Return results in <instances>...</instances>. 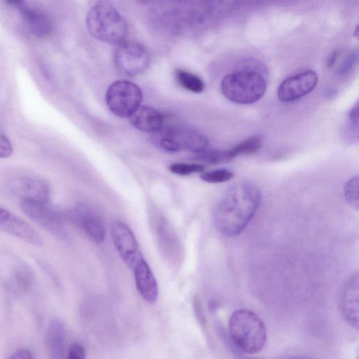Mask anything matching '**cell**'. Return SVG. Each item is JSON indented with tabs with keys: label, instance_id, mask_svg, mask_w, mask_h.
<instances>
[{
	"label": "cell",
	"instance_id": "cell-1",
	"mask_svg": "<svg viewBox=\"0 0 359 359\" xmlns=\"http://www.w3.org/2000/svg\"><path fill=\"white\" fill-rule=\"evenodd\" d=\"M261 201L259 187L249 181H239L229 187L217 204L213 222L223 235L241 233L256 213Z\"/></svg>",
	"mask_w": 359,
	"mask_h": 359
},
{
	"label": "cell",
	"instance_id": "cell-2",
	"mask_svg": "<svg viewBox=\"0 0 359 359\" xmlns=\"http://www.w3.org/2000/svg\"><path fill=\"white\" fill-rule=\"evenodd\" d=\"M86 26L95 39L114 45L126 41L128 32L124 17L106 1H98L91 7L86 17Z\"/></svg>",
	"mask_w": 359,
	"mask_h": 359
},
{
	"label": "cell",
	"instance_id": "cell-3",
	"mask_svg": "<svg viewBox=\"0 0 359 359\" xmlns=\"http://www.w3.org/2000/svg\"><path fill=\"white\" fill-rule=\"evenodd\" d=\"M229 329L233 344L247 353L261 351L266 341V329L262 320L252 311H234L229 320Z\"/></svg>",
	"mask_w": 359,
	"mask_h": 359
},
{
	"label": "cell",
	"instance_id": "cell-4",
	"mask_svg": "<svg viewBox=\"0 0 359 359\" xmlns=\"http://www.w3.org/2000/svg\"><path fill=\"white\" fill-rule=\"evenodd\" d=\"M266 90V81L259 72L243 69L226 75L221 82V91L229 101L241 104L260 100Z\"/></svg>",
	"mask_w": 359,
	"mask_h": 359
},
{
	"label": "cell",
	"instance_id": "cell-5",
	"mask_svg": "<svg viewBox=\"0 0 359 359\" xmlns=\"http://www.w3.org/2000/svg\"><path fill=\"white\" fill-rule=\"evenodd\" d=\"M142 97V90L137 84L127 80H118L108 88L105 100L114 115L129 118L140 107Z\"/></svg>",
	"mask_w": 359,
	"mask_h": 359
},
{
	"label": "cell",
	"instance_id": "cell-6",
	"mask_svg": "<svg viewBox=\"0 0 359 359\" xmlns=\"http://www.w3.org/2000/svg\"><path fill=\"white\" fill-rule=\"evenodd\" d=\"M116 69L123 75L135 77L143 74L149 65V55L146 48L135 41H124L114 53Z\"/></svg>",
	"mask_w": 359,
	"mask_h": 359
},
{
	"label": "cell",
	"instance_id": "cell-7",
	"mask_svg": "<svg viewBox=\"0 0 359 359\" xmlns=\"http://www.w3.org/2000/svg\"><path fill=\"white\" fill-rule=\"evenodd\" d=\"M67 218L80 229L92 241L102 243L106 236L104 221L91 206L79 203L68 210Z\"/></svg>",
	"mask_w": 359,
	"mask_h": 359
},
{
	"label": "cell",
	"instance_id": "cell-8",
	"mask_svg": "<svg viewBox=\"0 0 359 359\" xmlns=\"http://www.w3.org/2000/svg\"><path fill=\"white\" fill-rule=\"evenodd\" d=\"M20 206L23 212L38 225L57 237L66 236L64 217L47 203L21 201Z\"/></svg>",
	"mask_w": 359,
	"mask_h": 359
},
{
	"label": "cell",
	"instance_id": "cell-9",
	"mask_svg": "<svg viewBox=\"0 0 359 359\" xmlns=\"http://www.w3.org/2000/svg\"><path fill=\"white\" fill-rule=\"evenodd\" d=\"M111 234L118 255L129 268L143 258L137 241L130 228L121 220H114L111 224Z\"/></svg>",
	"mask_w": 359,
	"mask_h": 359
},
{
	"label": "cell",
	"instance_id": "cell-10",
	"mask_svg": "<svg viewBox=\"0 0 359 359\" xmlns=\"http://www.w3.org/2000/svg\"><path fill=\"white\" fill-rule=\"evenodd\" d=\"M8 189L22 201L48 203L50 198L48 184L39 177L22 175L12 178Z\"/></svg>",
	"mask_w": 359,
	"mask_h": 359
},
{
	"label": "cell",
	"instance_id": "cell-11",
	"mask_svg": "<svg viewBox=\"0 0 359 359\" xmlns=\"http://www.w3.org/2000/svg\"><path fill=\"white\" fill-rule=\"evenodd\" d=\"M318 82V76L306 70L283 80L278 88V99L283 102H292L311 92Z\"/></svg>",
	"mask_w": 359,
	"mask_h": 359
},
{
	"label": "cell",
	"instance_id": "cell-12",
	"mask_svg": "<svg viewBox=\"0 0 359 359\" xmlns=\"http://www.w3.org/2000/svg\"><path fill=\"white\" fill-rule=\"evenodd\" d=\"M0 231L34 245L42 243L41 236L27 222L1 205Z\"/></svg>",
	"mask_w": 359,
	"mask_h": 359
},
{
	"label": "cell",
	"instance_id": "cell-13",
	"mask_svg": "<svg viewBox=\"0 0 359 359\" xmlns=\"http://www.w3.org/2000/svg\"><path fill=\"white\" fill-rule=\"evenodd\" d=\"M339 309L351 327L358 328V276H352L344 285L339 299Z\"/></svg>",
	"mask_w": 359,
	"mask_h": 359
},
{
	"label": "cell",
	"instance_id": "cell-14",
	"mask_svg": "<svg viewBox=\"0 0 359 359\" xmlns=\"http://www.w3.org/2000/svg\"><path fill=\"white\" fill-rule=\"evenodd\" d=\"M135 283L138 292L148 303H155L158 297L156 278L146 260L141 259L133 267Z\"/></svg>",
	"mask_w": 359,
	"mask_h": 359
},
{
	"label": "cell",
	"instance_id": "cell-15",
	"mask_svg": "<svg viewBox=\"0 0 359 359\" xmlns=\"http://www.w3.org/2000/svg\"><path fill=\"white\" fill-rule=\"evenodd\" d=\"M8 3L20 11L28 29L33 34L39 37H44L52 32L53 22L43 11L29 7L22 1H8Z\"/></svg>",
	"mask_w": 359,
	"mask_h": 359
},
{
	"label": "cell",
	"instance_id": "cell-16",
	"mask_svg": "<svg viewBox=\"0 0 359 359\" xmlns=\"http://www.w3.org/2000/svg\"><path fill=\"white\" fill-rule=\"evenodd\" d=\"M137 129L156 133L165 125L164 115L158 110L149 106H141L128 118Z\"/></svg>",
	"mask_w": 359,
	"mask_h": 359
},
{
	"label": "cell",
	"instance_id": "cell-17",
	"mask_svg": "<svg viewBox=\"0 0 359 359\" xmlns=\"http://www.w3.org/2000/svg\"><path fill=\"white\" fill-rule=\"evenodd\" d=\"M174 133L181 151L186 150L196 154L207 149L209 144L208 137L196 129L175 126Z\"/></svg>",
	"mask_w": 359,
	"mask_h": 359
},
{
	"label": "cell",
	"instance_id": "cell-18",
	"mask_svg": "<svg viewBox=\"0 0 359 359\" xmlns=\"http://www.w3.org/2000/svg\"><path fill=\"white\" fill-rule=\"evenodd\" d=\"M47 344L52 359H66V332L62 322L54 320L49 325Z\"/></svg>",
	"mask_w": 359,
	"mask_h": 359
},
{
	"label": "cell",
	"instance_id": "cell-19",
	"mask_svg": "<svg viewBox=\"0 0 359 359\" xmlns=\"http://www.w3.org/2000/svg\"><path fill=\"white\" fill-rule=\"evenodd\" d=\"M263 145V138L260 135L248 137L228 149L231 159L243 154H252L258 151Z\"/></svg>",
	"mask_w": 359,
	"mask_h": 359
},
{
	"label": "cell",
	"instance_id": "cell-20",
	"mask_svg": "<svg viewBox=\"0 0 359 359\" xmlns=\"http://www.w3.org/2000/svg\"><path fill=\"white\" fill-rule=\"evenodd\" d=\"M175 79L178 84L187 90L200 93L204 90V83L197 75L183 69H177Z\"/></svg>",
	"mask_w": 359,
	"mask_h": 359
},
{
	"label": "cell",
	"instance_id": "cell-21",
	"mask_svg": "<svg viewBox=\"0 0 359 359\" xmlns=\"http://www.w3.org/2000/svg\"><path fill=\"white\" fill-rule=\"evenodd\" d=\"M193 158L210 164H219L227 163L231 160L228 150H205L195 154Z\"/></svg>",
	"mask_w": 359,
	"mask_h": 359
},
{
	"label": "cell",
	"instance_id": "cell-22",
	"mask_svg": "<svg viewBox=\"0 0 359 359\" xmlns=\"http://www.w3.org/2000/svg\"><path fill=\"white\" fill-rule=\"evenodd\" d=\"M233 172L226 168H218L203 172L201 179L208 183H222L229 181L233 177Z\"/></svg>",
	"mask_w": 359,
	"mask_h": 359
},
{
	"label": "cell",
	"instance_id": "cell-23",
	"mask_svg": "<svg viewBox=\"0 0 359 359\" xmlns=\"http://www.w3.org/2000/svg\"><path fill=\"white\" fill-rule=\"evenodd\" d=\"M204 166L196 163H174L170 165L171 172L178 175H189L194 173L203 172Z\"/></svg>",
	"mask_w": 359,
	"mask_h": 359
},
{
	"label": "cell",
	"instance_id": "cell-24",
	"mask_svg": "<svg viewBox=\"0 0 359 359\" xmlns=\"http://www.w3.org/2000/svg\"><path fill=\"white\" fill-rule=\"evenodd\" d=\"M344 196L347 202L355 210L358 209V176L351 177L345 184Z\"/></svg>",
	"mask_w": 359,
	"mask_h": 359
},
{
	"label": "cell",
	"instance_id": "cell-25",
	"mask_svg": "<svg viewBox=\"0 0 359 359\" xmlns=\"http://www.w3.org/2000/svg\"><path fill=\"white\" fill-rule=\"evenodd\" d=\"M31 273L25 266L18 267L15 273L16 282L23 287H26L29 285L31 281Z\"/></svg>",
	"mask_w": 359,
	"mask_h": 359
},
{
	"label": "cell",
	"instance_id": "cell-26",
	"mask_svg": "<svg viewBox=\"0 0 359 359\" xmlns=\"http://www.w3.org/2000/svg\"><path fill=\"white\" fill-rule=\"evenodd\" d=\"M358 59L357 51L351 53L341 63L339 69V74L344 76L347 74L353 68Z\"/></svg>",
	"mask_w": 359,
	"mask_h": 359
},
{
	"label": "cell",
	"instance_id": "cell-27",
	"mask_svg": "<svg viewBox=\"0 0 359 359\" xmlns=\"http://www.w3.org/2000/svg\"><path fill=\"white\" fill-rule=\"evenodd\" d=\"M66 359H86V349L79 343L72 344L68 349Z\"/></svg>",
	"mask_w": 359,
	"mask_h": 359
},
{
	"label": "cell",
	"instance_id": "cell-28",
	"mask_svg": "<svg viewBox=\"0 0 359 359\" xmlns=\"http://www.w3.org/2000/svg\"><path fill=\"white\" fill-rule=\"evenodd\" d=\"M13 153V147L9 139L0 132V158L9 157Z\"/></svg>",
	"mask_w": 359,
	"mask_h": 359
},
{
	"label": "cell",
	"instance_id": "cell-29",
	"mask_svg": "<svg viewBox=\"0 0 359 359\" xmlns=\"http://www.w3.org/2000/svg\"><path fill=\"white\" fill-rule=\"evenodd\" d=\"M9 359H33V355L29 349L20 348L13 353Z\"/></svg>",
	"mask_w": 359,
	"mask_h": 359
},
{
	"label": "cell",
	"instance_id": "cell-30",
	"mask_svg": "<svg viewBox=\"0 0 359 359\" xmlns=\"http://www.w3.org/2000/svg\"><path fill=\"white\" fill-rule=\"evenodd\" d=\"M358 104H356L354 107H352L348 114L349 121L353 127L354 126H358Z\"/></svg>",
	"mask_w": 359,
	"mask_h": 359
},
{
	"label": "cell",
	"instance_id": "cell-31",
	"mask_svg": "<svg viewBox=\"0 0 359 359\" xmlns=\"http://www.w3.org/2000/svg\"><path fill=\"white\" fill-rule=\"evenodd\" d=\"M338 53L336 51H334L329 57L327 60V66L329 67H332L336 62V60L337 59Z\"/></svg>",
	"mask_w": 359,
	"mask_h": 359
},
{
	"label": "cell",
	"instance_id": "cell-32",
	"mask_svg": "<svg viewBox=\"0 0 359 359\" xmlns=\"http://www.w3.org/2000/svg\"><path fill=\"white\" fill-rule=\"evenodd\" d=\"M284 359H313V358L306 356V355H293V356L287 357Z\"/></svg>",
	"mask_w": 359,
	"mask_h": 359
},
{
	"label": "cell",
	"instance_id": "cell-33",
	"mask_svg": "<svg viewBox=\"0 0 359 359\" xmlns=\"http://www.w3.org/2000/svg\"><path fill=\"white\" fill-rule=\"evenodd\" d=\"M250 359H255V358H250Z\"/></svg>",
	"mask_w": 359,
	"mask_h": 359
}]
</instances>
